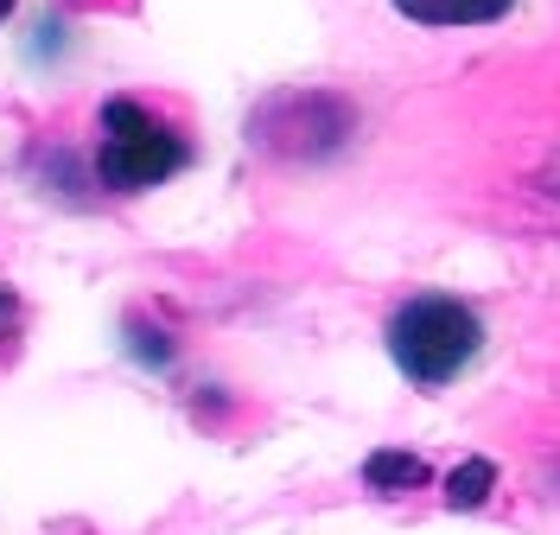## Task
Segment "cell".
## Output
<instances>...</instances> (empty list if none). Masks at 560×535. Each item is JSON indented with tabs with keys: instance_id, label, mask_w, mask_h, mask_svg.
<instances>
[{
	"instance_id": "obj_8",
	"label": "cell",
	"mask_w": 560,
	"mask_h": 535,
	"mask_svg": "<svg viewBox=\"0 0 560 535\" xmlns=\"http://www.w3.org/2000/svg\"><path fill=\"white\" fill-rule=\"evenodd\" d=\"M7 13H13V0H0V20H7Z\"/></svg>"
},
{
	"instance_id": "obj_2",
	"label": "cell",
	"mask_w": 560,
	"mask_h": 535,
	"mask_svg": "<svg viewBox=\"0 0 560 535\" xmlns=\"http://www.w3.org/2000/svg\"><path fill=\"white\" fill-rule=\"evenodd\" d=\"M185 160H191L185 135L166 128L160 115H147L128 96L103 103V153H96L103 185H115V191H147V185H166Z\"/></svg>"
},
{
	"instance_id": "obj_6",
	"label": "cell",
	"mask_w": 560,
	"mask_h": 535,
	"mask_svg": "<svg viewBox=\"0 0 560 535\" xmlns=\"http://www.w3.org/2000/svg\"><path fill=\"white\" fill-rule=\"evenodd\" d=\"M490 485H497V465L490 460H465L453 478H446V503H453V510H471V503L490 498Z\"/></svg>"
},
{
	"instance_id": "obj_3",
	"label": "cell",
	"mask_w": 560,
	"mask_h": 535,
	"mask_svg": "<svg viewBox=\"0 0 560 535\" xmlns=\"http://www.w3.org/2000/svg\"><path fill=\"white\" fill-rule=\"evenodd\" d=\"M350 128H357V108L331 90H287L255 115V141L287 160H325L350 141Z\"/></svg>"
},
{
	"instance_id": "obj_7",
	"label": "cell",
	"mask_w": 560,
	"mask_h": 535,
	"mask_svg": "<svg viewBox=\"0 0 560 535\" xmlns=\"http://www.w3.org/2000/svg\"><path fill=\"white\" fill-rule=\"evenodd\" d=\"M541 185H548V191H555V198H560V160H555V166H548V173H541Z\"/></svg>"
},
{
	"instance_id": "obj_1",
	"label": "cell",
	"mask_w": 560,
	"mask_h": 535,
	"mask_svg": "<svg viewBox=\"0 0 560 535\" xmlns=\"http://www.w3.org/2000/svg\"><path fill=\"white\" fill-rule=\"evenodd\" d=\"M478 345H485L478 313L465 300H446V293H420V300H408L388 319V357H395V370L408 383H420V389L453 383L458 370L478 357Z\"/></svg>"
},
{
	"instance_id": "obj_5",
	"label": "cell",
	"mask_w": 560,
	"mask_h": 535,
	"mask_svg": "<svg viewBox=\"0 0 560 535\" xmlns=\"http://www.w3.org/2000/svg\"><path fill=\"white\" fill-rule=\"evenodd\" d=\"M363 478H370V491H420L433 472L415 453H376V460L363 465Z\"/></svg>"
},
{
	"instance_id": "obj_4",
	"label": "cell",
	"mask_w": 560,
	"mask_h": 535,
	"mask_svg": "<svg viewBox=\"0 0 560 535\" xmlns=\"http://www.w3.org/2000/svg\"><path fill=\"white\" fill-rule=\"evenodd\" d=\"M510 7L516 0H395V13L415 20V26H490Z\"/></svg>"
}]
</instances>
